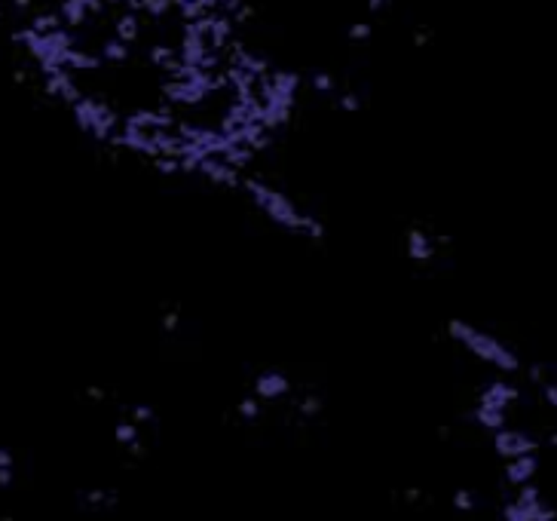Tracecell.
Instances as JSON below:
<instances>
[{
  "label": "cell",
  "mask_w": 557,
  "mask_h": 521,
  "mask_svg": "<svg viewBox=\"0 0 557 521\" xmlns=\"http://www.w3.org/2000/svg\"><path fill=\"white\" fill-rule=\"evenodd\" d=\"M242 188L251 193L254 206H258L276 227H282V231H291V233H297V236H306V240H322V236H325L322 221L313 218V215H306V212H300V209L294 206V200H288L285 193H279L276 188H270L267 181L245 175V178H242Z\"/></svg>",
  "instance_id": "6da1fadb"
},
{
  "label": "cell",
  "mask_w": 557,
  "mask_h": 521,
  "mask_svg": "<svg viewBox=\"0 0 557 521\" xmlns=\"http://www.w3.org/2000/svg\"><path fill=\"white\" fill-rule=\"evenodd\" d=\"M447 334L456 343H463V347L472 353L475 359L487 362V365H493L496 371H506V374H515V371H520V356L508 347V343H502L499 338H493L490 331L475 329L472 322H463V319H450L447 322Z\"/></svg>",
  "instance_id": "7a4b0ae2"
},
{
  "label": "cell",
  "mask_w": 557,
  "mask_h": 521,
  "mask_svg": "<svg viewBox=\"0 0 557 521\" xmlns=\"http://www.w3.org/2000/svg\"><path fill=\"white\" fill-rule=\"evenodd\" d=\"M493 448H496V454L502 457V460H515V457H527V454H536L539 451V439L527 436L524 429H499L493 432Z\"/></svg>",
  "instance_id": "3957f363"
},
{
  "label": "cell",
  "mask_w": 557,
  "mask_h": 521,
  "mask_svg": "<svg viewBox=\"0 0 557 521\" xmlns=\"http://www.w3.org/2000/svg\"><path fill=\"white\" fill-rule=\"evenodd\" d=\"M518 386L508 384V381H490L487 386L481 390V396H477V405H484V408H496V411H506L518 402Z\"/></svg>",
  "instance_id": "277c9868"
},
{
  "label": "cell",
  "mask_w": 557,
  "mask_h": 521,
  "mask_svg": "<svg viewBox=\"0 0 557 521\" xmlns=\"http://www.w3.org/2000/svg\"><path fill=\"white\" fill-rule=\"evenodd\" d=\"M254 396L258 399H285L291 396V381L288 374H282V371H261L258 377H254Z\"/></svg>",
  "instance_id": "5b68a950"
},
{
  "label": "cell",
  "mask_w": 557,
  "mask_h": 521,
  "mask_svg": "<svg viewBox=\"0 0 557 521\" xmlns=\"http://www.w3.org/2000/svg\"><path fill=\"white\" fill-rule=\"evenodd\" d=\"M435 252H438V243L432 240L423 227H411V231L404 233V255H408L411 261H432Z\"/></svg>",
  "instance_id": "8992f818"
},
{
  "label": "cell",
  "mask_w": 557,
  "mask_h": 521,
  "mask_svg": "<svg viewBox=\"0 0 557 521\" xmlns=\"http://www.w3.org/2000/svg\"><path fill=\"white\" fill-rule=\"evenodd\" d=\"M536 470H539L536 454L515 457V460H508V463H506V482L511 484V488H524V484H533Z\"/></svg>",
  "instance_id": "52a82bcc"
},
{
  "label": "cell",
  "mask_w": 557,
  "mask_h": 521,
  "mask_svg": "<svg viewBox=\"0 0 557 521\" xmlns=\"http://www.w3.org/2000/svg\"><path fill=\"white\" fill-rule=\"evenodd\" d=\"M475 420L481 423L484 429H490V432L506 429V411H496V408H484V405H475Z\"/></svg>",
  "instance_id": "ba28073f"
},
{
  "label": "cell",
  "mask_w": 557,
  "mask_h": 521,
  "mask_svg": "<svg viewBox=\"0 0 557 521\" xmlns=\"http://www.w3.org/2000/svg\"><path fill=\"white\" fill-rule=\"evenodd\" d=\"M80 503H83L86 509H108V506H117V491H101V488L83 491Z\"/></svg>",
  "instance_id": "9c48e42d"
},
{
  "label": "cell",
  "mask_w": 557,
  "mask_h": 521,
  "mask_svg": "<svg viewBox=\"0 0 557 521\" xmlns=\"http://www.w3.org/2000/svg\"><path fill=\"white\" fill-rule=\"evenodd\" d=\"M113 436H117V441L120 445H126L129 451H141V441H138V423H132V420H120L117 423V429H113Z\"/></svg>",
  "instance_id": "30bf717a"
},
{
  "label": "cell",
  "mask_w": 557,
  "mask_h": 521,
  "mask_svg": "<svg viewBox=\"0 0 557 521\" xmlns=\"http://www.w3.org/2000/svg\"><path fill=\"white\" fill-rule=\"evenodd\" d=\"M236 411H239L242 420H258L261 417V399L258 396H245V399L236 405Z\"/></svg>",
  "instance_id": "8fae6325"
},
{
  "label": "cell",
  "mask_w": 557,
  "mask_h": 521,
  "mask_svg": "<svg viewBox=\"0 0 557 521\" xmlns=\"http://www.w3.org/2000/svg\"><path fill=\"white\" fill-rule=\"evenodd\" d=\"M502 521H533V518H530L515 500H508L506 506H502Z\"/></svg>",
  "instance_id": "7c38bea8"
},
{
  "label": "cell",
  "mask_w": 557,
  "mask_h": 521,
  "mask_svg": "<svg viewBox=\"0 0 557 521\" xmlns=\"http://www.w3.org/2000/svg\"><path fill=\"white\" fill-rule=\"evenodd\" d=\"M297 408H300V414H303V417H315V414L322 411V399H318V396H303Z\"/></svg>",
  "instance_id": "4fadbf2b"
},
{
  "label": "cell",
  "mask_w": 557,
  "mask_h": 521,
  "mask_svg": "<svg viewBox=\"0 0 557 521\" xmlns=\"http://www.w3.org/2000/svg\"><path fill=\"white\" fill-rule=\"evenodd\" d=\"M156 420V411L150 405H135L132 408V423H154Z\"/></svg>",
  "instance_id": "5bb4252c"
},
{
  "label": "cell",
  "mask_w": 557,
  "mask_h": 521,
  "mask_svg": "<svg viewBox=\"0 0 557 521\" xmlns=\"http://www.w3.org/2000/svg\"><path fill=\"white\" fill-rule=\"evenodd\" d=\"M453 506L459 512H472L475 509V494L472 491H456L453 494Z\"/></svg>",
  "instance_id": "9a60e30c"
},
{
  "label": "cell",
  "mask_w": 557,
  "mask_h": 521,
  "mask_svg": "<svg viewBox=\"0 0 557 521\" xmlns=\"http://www.w3.org/2000/svg\"><path fill=\"white\" fill-rule=\"evenodd\" d=\"M178 319H181L178 313H165V316H163V329H165V331H175V329H178Z\"/></svg>",
  "instance_id": "2e32d148"
},
{
  "label": "cell",
  "mask_w": 557,
  "mask_h": 521,
  "mask_svg": "<svg viewBox=\"0 0 557 521\" xmlns=\"http://www.w3.org/2000/svg\"><path fill=\"white\" fill-rule=\"evenodd\" d=\"M0 470H13V454L6 448H0Z\"/></svg>",
  "instance_id": "e0dca14e"
},
{
  "label": "cell",
  "mask_w": 557,
  "mask_h": 521,
  "mask_svg": "<svg viewBox=\"0 0 557 521\" xmlns=\"http://www.w3.org/2000/svg\"><path fill=\"white\" fill-rule=\"evenodd\" d=\"M10 482H13V470H0V488H6Z\"/></svg>",
  "instance_id": "ac0fdd59"
}]
</instances>
